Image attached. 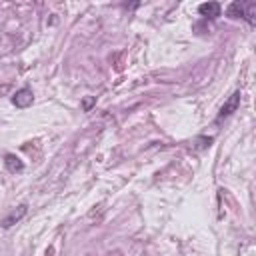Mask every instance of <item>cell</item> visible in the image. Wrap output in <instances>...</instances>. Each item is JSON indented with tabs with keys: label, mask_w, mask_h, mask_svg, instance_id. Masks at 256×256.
<instances>
[{
	"label": "cell",
	"mask_w": 256,
	"mask_h": 256,
	"mask_svg": "<svg viewBox=\"0 0 256 256\" xmlns=\"http://www.w3.org/2000/svg\"><path fill=\"white\" fill-rule=\"evenodd\" d=\"M240 90H236L226 102H224V106L220 108V112H218V116H216V122H220V120H224V118H228L232 112H236L238 110V106H240Z\"/></svg>",
	"instance_id": "obj_1"
},
{
	"label": "cell",
	"mask_w": 256,
	"mask_h": 256,
	"mask_svg": "<svg viewBox=\"0 0 256 256\" xmlns=\"http://www.w3.org/2000/svg\"><path fill=\"white\" fill-rule=\"evenodd\" d=\"M32 102H34V94H32L30 88H20V90H16V94L12 96V104L18 106V108H28Z\"/></svg>",
	"instance_id": "obj_2"
},
{
	"label": "cell",
	"mask_w": 256,
	"mask_h": 256,
	"mask_svg": "<svg viewBox=\"0 0 256 256\" xmlns=\"http://www.w3.org/2000/svg\"><path fill=\"white\" fill-rule=\"evenodd\" d=\"M26 212H28V206H26V204H20L18 208H14V210L0 222V226H2V228H10V226H14L16 222H20V220L26 216Z\"/></svg>",
	"instance_id": "obj_3"
},
{
	"label": "cell",
	"mask_w": 256,
	"mask_h": 256,
	"mask_svg": "<svg viewBox=\"0 0 256 256\" xmlns=\"http://www.w3.org/2000/svg\"><path fill=\"white\" fill-rule=\"evenodd\" d=\"M220 4L218 2H204V4H200L198 6V12L204 16V18H210V20H214V18H218L220 16Z\"/></svg>",
	"instance_id": "obj_4"
},
{
	"label": "cell",
	"mask_w": 256,
	"mask_h": 256,
	"mask_svg": "<svg viewBox=\"0 0 256 256\" xmlns=\"http://www.w3.org/2000/svg\"><path fill=\"white\" fill-rule=\"evenodd\" d=\"M4 166H6L10 172H22V170H24V162H22L16 154H6V156H4Z\"/></svg>",
	"instance_id": "obj_5"
},
{
	"label": "cell",
	"mask_w": 256,
	"mask_h": 256,
	"mask_svg": "<svg viewBox=\"0 0 256 256\" xmlns=\"http://www.w3.org/2000/svg\"><path fill=\"white\" fill-rule=\"evenodd\" d=\"M226 14L230 18H246V2H232L226 8Z\"/></svg>",
	"instance_id": "obj_6"
},
{
	"label": "cell",
	"mask_w": 256,
	"mask_h": 256,
	"mask_svg": "<svg viewBox=\"0 0 256 256\" xmlns=\"http://www.w3.org/2000/svg\"><path fill=\"white\" fill-rule=\"evenodd\" d=\"M92 102H94V98H86V100H84V108H90Z\"/></svg>",
	"instance_id": "obj_7"
}]
</instances>
